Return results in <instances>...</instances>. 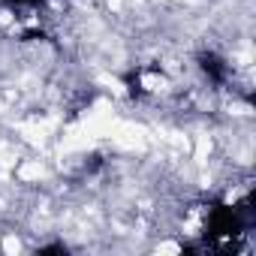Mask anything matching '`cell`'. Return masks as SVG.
<instances>
[{"label":"cell","mask_w":256,"mask_h":256,"mask_svg":"<svg viewBox=\"0 0 256 256\" xmlns=\"http://www.w3.org/2000/svg\"><path fill=\"white\" fill-rule=\"evenodd\" d=\"M199 66H202V72L214 82V84H223L226 82V76H229V66H226V60H220L217 54H202L199 58Z\"/></svg>","instance_id":"1"}]
</instances>
